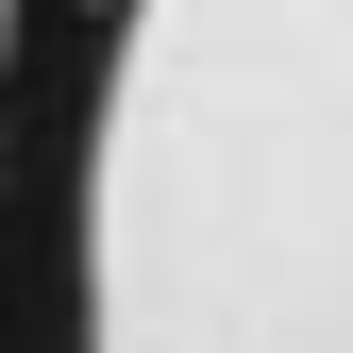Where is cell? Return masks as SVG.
Listing matches in <instances>:
<instances>
[{"label":"cell","instance_id":"obj_1","mask_svg":"<svg viewBox=\"0 0 353 353\" xmlns=\"http://www.w3.org/2000/svg\"><path fill=\"white\" fill-rule=\"evenodd\" d=\"M0 353H353V0H34Z\"/></svg>","mask_w":353,"mask_h":353}]
</instances>
